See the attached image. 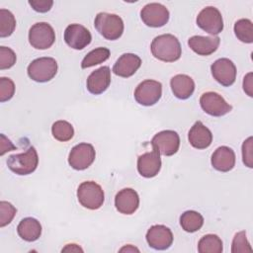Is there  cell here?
Listing matches in <instances>:
<instances>
[{
    "label": "cell",
    "mask_w": 253,
    "mask_h": 253,
    "mask_svg": "<svg viewBox=\"0 0 253 253\" xmlns=\"http://www.w3.org/2000/svg\"><path fill=\"white\" fill-rule=\"evenodd\" d=\"M200 105L205 113L212 117H222L232 110V106L215 92L204 93L200 97Z\"/></svg>",
    "instance_id": "8fae6325"
},
{
    "label": "cell",
    "mask_w": 253,
    "mask_h": 253,
    "mask_svg": "<svg viewBox=\"0 0 253 253\" xmlns=\"http://www.w3.org/2000/svg\"><path fill=\"white\" fill-rule=\"evenodd\" d=\"M148 245L155 250H166L173 243V233L171 229L163 224L152 225L146 232Z\"/></svg>",
    "instance_id": "9a60e30c"
},
{
    "label": "cell",
    "mask_w": 253,
    "mask_h": 253,
    "mask_svg": "<svg viewBox=\"0 0 253 253\" xmlns=\"http://www.w3.org/2000/svg\"><path fill=\"white\" fill-rule=\"evenodd\" d=\"M78 202L88 210L100 209L105 201L102 187L94 181L82 182L77 189Z\"/></svg>",
    "instance_id": "3957f363"
},
{
    "label": "cell",
    "mask_w": 253,
    "mask_h": 253,
    "mask_svg": "<svg viewBox=\"0 0 253 253\" xmlns=\"http://www.w3.org/2000/svg\"><path fill=\"white\" fill-rule=\"evenodd\" d=\"M152 148L164 156L174 155L180 146V137L175 130L166 129L157 132L151 139Z\"/></svg>",
    "instance_id": "9c48e42d"
},
{
    "label": "cell",
    "mask_w": 253,
    "mask_h": 253,
    "mask_svg": "<svg viewBox=\"0 0 253 253\" xmlns=\"http://www.w3.org/2000/svg\"><path fill=\"white\" fill-rule=\"evenodd\" d=\"M234 34L237 39L245 43L253 42V24L249 19H240L234 24Z\"/></svg>",
    "instance_id": "f1b7e54d"
},
{
    "label": "cell",
    "mask_w": 253,
    "mask_h": 253,
    "mask_svg": "<svg viewBox=\"0 0 253 253\" xmlns=\"http://www.w3.org/2000/svg\"><path fill=\"white\" fill-rule=\"evenodd\" d=\"M16 53L7 46H0V69L11 68L16 63Z\"/></svg>",
    "instance_id": "d6a6232c"
},
{
    "label": "cell",
    "mask_w": 253,
    "mask_h": 253,
    "mask_svg": "<svg viewBox=\"0 0 253 253\" xmlns=\"http://www.w3.org/2000/svg\"><path fill=\"white\" fill-rule=\"evenodd\" d=\"M39 164V156L34 146L26 152L10 155L7 159L8 168L17 175H29L33 173Z\"/></svg>",
    "instance_id": "277c9868"
},
{
    "label": "cell",
    "mask_w": 253,
    "mask_h": 253,
    "mask_svg": "<svg viewBox=\"0 0 253 253\" xmlns=\"http://www.w3.org/2000/svg\"><path fill=\"white\" fill-rule=\"evenodd\" d=\"M0 138H1V141H0L1 142L0 143V147H1L0 154L1 155H4L5 152H7V151L16 149V146L8 138H6V136L3 133L0 135Z\"/></svg>",
    "instance_id": "8d00e7d4"
},
{
    "label": "cell",
    "mask_w": 253,
    "mask_h": 253,
    "mask_svg": "<svg viewBox=\"0 0 253 253\" xmlns=\"http://www.w3.org/2000/svg\"><path fill=\"white\" fill-rule=\"evenodd\" d=\"M94 26L97 32L109 41L120 39L124 33V22L116 14L98 13L94 20Z\"/></svg>",
    "instance_id": "7a4b0ae2"
},
{
    "label": "cell",
    "mask_w": 253,
    "mask_h": 253,
    "mask_svg": "<svg viewBox=\"0 0 253 253\" xmlns=\"http://www.w3.org/2000/svg\"><path fill=\"white\" fill-rule=\"evenodd\" d=\"M17 232L23 240L33 242L40 238L42 234V225L40 221L34 217H25L19 222Z\"/></svg>",
    "instance_id": "cb8c5ba5"
},
{
    "label": "cell",
    "mask_w": 253,
    "mask_h": 253,
    "mask_svg": "<svg viewBox=\"0 0 253 253\" xmlns=\"http://www.w3.org/2000/svg\"><path fill=\"white\" fill-rule=\"evenodd\" d=\"M111 83V70L109 66H102L94 70L87 78V90L93 95L105 92Z\"/></svg>",
    "instance_id": "ac0fdd59"
},
{
    "label": "cell",
    "mask_w": 253,
    "mask_h": 253,
    "mask_svg": "<svg viewBox=\"0 0 253 253\" xmlns=\"http://www.w3.org/2000/svg\"><path fill=\"white\" fill-rule=\"evenodd\" d=\"M188 139L194 148L205 149L211 144L212 133L201 121H197L189 130Z\"/></svg>",
    "instance_id": "ffe728a7"
},
{
    "label": "cell",
    "mask_w": 253,
    "mask_h": 253,
    "mask_svg": "<svg viewBox=\"0 0 253 253\" xmlns=\"http://www.w3.org/2000/svg\"><path fill=\"white\" fill-rule=\"evenodd\" d=\"M57 62L52 57H40L34 59L28 66L29 77L40 83L51 80L57 72Z\"/></svg>",
    "instance_id": "5b68a950"
},
{
    "label": "cell",
    "mask_w": 253,
    "mask_h": 253,
    "mask_svg": "<svg viewBox=\"0 0 253 253\" xmlns=\"http://www.w3.org/2000/svg\"><path fill=\"white\" fill-rule=\"evenodd\" d=\"M150 49L152 55L164 62H174L182 54V48L178 39L171 34H163L153 39Z\"/></svg>",
    "instance_id": "6da1fadb"
},
{
    "label": "cell",
    "mask_w": 253,
    "mask_h": 253,
    "mask_svg": "<svg viewBox=\"0 0 253 253\" xmlns=\"http://www.w3.org/2000/svg\"><path fill=\"white\" fill-rule=\"evenodd\" d=\"M220 43L218 37L193 36L188 40L190 48L199 55H210L213 53Z\"/></svg>",
    "instance_id": "7402d4cb"
},
{
    "label": "cell",
    "mask_w": 253,
    "mask_h": 253,
    "mask_svg": "<svg viewBox=\"0 0 253 253\" xmlns=\"http://www.w3.org/2000/svg\"><path fill=\"white\" fill-rule=\"evenodd\" d=\"M140 18L146 26L151 28H159L168 23L169 11L160 3H149L141 9Z\"/></svg>",
    "instance_id": "7c38bea8"
},
{
    "label": "cell",
    "mask_w": 253,
    "mask_h": 253,
    "mask_svg": "<svg viewBox=\"0 0 253 253\" xmlns=\"http://www.w3.org/2000/svg\"><path fill=\"white\" fill-rule=\"evenodd\" d=\"M180 224L187 232H196L204 224L203 215L196 211H186L180 216Z\"/></svg>",
    "instance_id": "d4e9b609"
},
{
    "label": "cell",
    "mask_w": 253,
    "mask_h": 253,
    "mask_svg": "<svg viewBox=\"0 0 253 253\" xmlns=\"http://www.w3.org/2000/svg\"><path fill=\"white\" fill-rule=\"evenodd\" d=\"M29 4L32 8L40 13H45L50 10L53 5V1L51 0H30Z\"/></svg>",
    "instance_id": "d590c367"
},
{
    "label": "cell",
    "mask_w": 253,
    "mask_h": 253,
    "mask_svg": "<svg viewBox=\"0 0 253 253\" xmlns=\"http://www.w3.org/2000/svg\"><path fill=\"white\" fill-rule=\"evenodd\" d=\"M162 95V84L156 80L147 79L140 82L134 90L135 101L142 106L156 104Z\"/></svg>",
    "instance_id": "52a82bcc"
},
{
    "label": "cell",
    "mask_w": 253,
    "mask_h": 253,
    "mask_svg": "<svg viewBox=\"0 0 253 253\" xmlns=\"http://www.w3.org/2000/svg\"><path fill=\"white\" fill-rule=\"evenodd\" d=\"M231 252L232 253H244V252H252V248L250 243L246 237V231L242 230L237 232L232 240L231 244Z\"/></svg>",
    "instance_id": "4dcf8cb0"
},
{
    "label": "cell",
    "mask_w": 253,
    "mask_h": 253,
    "mask_svg": "<svg viewBox=\"0 0 253 253\" xmlns=\"http://www.w3.org/2000/svg\"><path fill=\"white\" fill-rule=\"evenodd\" d=\"M96 152L92 144L82 142L75 145L69 152L68 163L75 170L87 169L95 160Z\"/></svg>",
    "instance_id": "30bf717a"
},
{
    "label": "cell",
    "mask_w": 253,
    "mask_h": 253,
    "mask_svg": "<svg viewBox=\"0 0 253 253\" xmlns=\"http://www.w3.org/2000/svg\"><path fill=\"white\" fill-rule=\"evenodd\" d=\"M63 251H71V252H83V249L80 248L78 245L76 244H67L63 249H62V252Z\"/></svg>",
    "instance_id": "f35d334b"
},
{
    "label": "cell",
    "mask_w": 253,
    "mask_h": 253,
    "mask_svg": "<svg viewBox=\"0 0 253 253\" xmlns=\"http://www.w3.org/2000/svg\"><path fill=\"white\" fill-rule=\"evenodd\" d=\"M139 206V197L136 191L131 188H125L119 191L115 197V207L119 212L132 214Z\"/></svg>",
    "instance_id": "e0dca14e"
},
{
    "label": "cell",
    "mask_w": 253,
    "mask_h": 253,
    "mask_svg": "<svg viewBox=\"0 0 253 253\" xmlns=\"http://www.w3.org/2000/svg\"><path fill=\"white\" fill-rule=\"evenodd\" d=\"M243 90L247 93L248 96L252 97V73H248L243 80Z\"/></svg>",
    "instance_id": "74e56055"
},
{
    "label": "cell",
    "mask_w": 253,
    "mask_h": 253,
    "mask_svg": "<svg viewBox=\"0 0 253 253\" xmlns=\"http://www.w3.org/2000/svg\"><path fill=\"white\" fill-rule=\"evenodd\" d=\"M211 166L220 172H228L235 165V153L228 146H219L211 154Z\"/></svg>",
    "instance_id": "44dd1931"
},
{
    "label": "cell",
    "mask_w": 253,
    "mask_h": 253,
    "mask_svg": "<svg viewBox=\"0 0 253 253\" xmlns=\"http://www.w3.org/2000/svg\"><path fill=\"white\" fill-rule=\"evenodd\" d=\"M161 169V158L157 150L152 149L137 158V171L144 178L155 177Z\"/></svg>",
    "instance_id": "2e32d148"
},
{
    "label": "cell",
    "mask_w": 253,
    "mask_h": 253,
    "mask_svg": "<svg viewBox=\"0 0 253 253\" xmlns=\"http://www.w3.org/2000/svg\"><path fill=\"white\" fill-rule=\"evenodd\" d=\"M141 65V59L134 53L122 54L113 66V72L124 78L132 76Z\"/></svg>",
    "instance_id": "d6986e66"
},
{
    "label": "cell",
    "mask_w": 253,
    "mask_h": 253,
    "mask_svg": "<svg viewBox=\"0 0 253 253\" xmlns=\"http://www.w3.org/2000/svg\"><path fill=\"white\" fill-rule=\"evenodd\" d=\"M16 28V19L12 12L0 9V37L6 38L13 34Z\"/></svg>",
    "instance_id": "f546056e"
},
{
    "label": "cell",
    "mask_w": 253,
    "mask_h": 253,
    "mask_svg": "<svg viewBox=\"0 0 253 253\" xmlns=\"http://www.w3.org/2000/svg\"><path fill=\"white\" fill-rule=\"evenodd\" d=\"M55 42V32L46 22L34 24L29 31V42L37 49L49 48Z\"/></svg>",
    "instance_id": "8992f818"
},
{
    "label": "cell",
    "mask_w": 253,
    "mask_h": 253,
    "mask_svg": "<svg viewBox=\"0 0 253 253\" xmlns=\"http://www.w3.org/2000/svg\"><path fill=\"white\" fill-rule=\"evenodd\" d=\"M17 212L16 208L9 202H0V226L4 227L9 224Z\"/></svg>",
    "instance_id": "1f68e13d"
},
{
    "label": "cell",
    "mask_w": 253,
    "mask_h": 253,
    "mask_svg": "<svg viewBox=\"0 0 253 253\" xmlns=\"http://www.w3.org/2000/svg\"><path fill=\"white\" fill-rule=\"evenodd\" d=\"M171 90L174 96L181 100L190 98L195 90L194 80L186 74H177L170 80Z\"/></svg>",
    "instance_id": "603a6c76"
},
{
    "label": "cell",
    "mask_w": 253,
    "mask_h": 253,
    "mask_svg": "<svg viewBox=\"0 0 253 253\" xmlns=\"http://www.w3.org/2000/svg\"><path fill=\"white\" fill-rule=\"evenodd\" d=\"M242 160L243 163L249 167H253V155H252V136H249L246 140H244L242 144Z\"/></svg>",
    "instance_id": "e575fe53"
},
{
    "label": "cell",
    "mask_w": 253,
    "mask_h": 253,
    "mask_svg": "<svg viewBox=\"0 0 253 253\" xmlns=\"http://www.w3.org/2000/svg\"><path fill=\"white\" fill-rule=\"evenodd\" d=\"M197 25L211 35H218L223 30V20L219 10L213 6L204 8L197 16Z\"/></svg>",
    "instance_id": "ba28073f"
},
{
    "label": "cell",
    "mask_w": 253,
    "mask_h": 253,
    "mask_svg": "<svg viewBox=\"0 0 253 253\" xmlns=\"http://www.w3.org/2000/svg\"><path fill=\"white\" fill-rule=\"evenodd\" d=\"M64 41L73 49H83L92 41L90 31L80 24L68 25L64 31Z\"/></svg>",
    "instance_id": "5bb4252c"
},
{
    "label": "cell",
    "mask_w": 253,
    "mask_h": 253,
    "mask_svg": "<svg viewBox=\"0 0 253 253\" xmlns=\"http://www.w3.org/2000/svg\"><path fill=\"white\" fill-rule=\"evenodd\" d=\"M212 77L222 86H231L236 79V66L228 58H218L211 65Z\"/></svg>",
    "instance_id": "4fadbf2b"
},
{
    "label": "cell",
    "mask_w": 253,
    "mask_h": 253,
    "mask_svg": "<svg viewBox=\"0 0 253 253\" xmlns=\"http://www.w3.org/2000/svg\"><path fill=\"white\" fill-rule=\"evenodd\" d=\"M120 251L121 252H123V251H139L137 248H135V247H132L131 245H127V246H125V247H123V248H121L120 249Z\"/></svg>",
    "instance_id": "ab89813d"
},
{
    "label": "cell",
    "mask_w": 253,
    "mask_h": 253,
    "mask_svg": "<svg viewBox=\"0 0 253 253\" xmlns=\"http://www.w3.org/2000/svg\"><path fill=\"white\" fill-rule=\"evenodd\" d=\"M52 136L61 142H65L70 140L74 135V128L71 124L66 121L59 120L53 123L51 126Z\"/></svg>",
    "instance_id": "83f0119b"
},
{
    "label": "cell",
    "mask_w": 253,
    "mask_h": 253,
    "mask_svg": "<svg viewBox=\"0 0 253 253\" xmlns=\"http://www.w3.org/2000/svg\"><path fill=\"white\" fill-rule=\"evenodd\" d=\"M222 250V241L216 234L204 235L198 243L200 253H221Z\"/></svg>",
    "instance_id": "484cf974"
},
{
    "label": "cell",
    "mask_w": 253,
    "mask_h": 253,
    "mask_svg": "<svg viewBox=\"0 0 253 253\" xmlns=\"http://www.w3.org/2000/svg\"><path fill=\"white\" fill-rule=\"evenodd\" d=\"M110 49L107 47H97L88 52L81 62L83 69L92 67L106 61L110 57Z\"/></svg>",
    "instance_id": "4316f807"
},
{
    "label": "cell",
    "mask_w": 253,
    "mask_h": 253,
    "mask_svg": "<svg viewBox=\"0 0 253 253\" xmlns=\"http://www.w3.org/2000/svg\"><path fill=\"white\" fill-rule=\"evenodd\" d=\"M15 94V84L12 79L7 77L0 78V101L5 102L10 99Z\"/></svg>",
    "instance_id": "836d02e7"
}]
</instances>
